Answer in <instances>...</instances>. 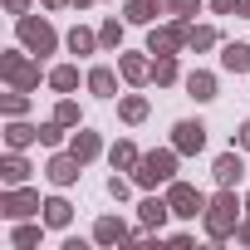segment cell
I'll list each match as a JSON object with an SVG mask.
<instances>
[{
	"label": "cell",
	"mask_w": 250,
	"mask_h": 250,
	"mask_svg": "<svg viewBox=\"0 0 250 250\" xmlns=\"http://www.w3.org/2000/svg\"><path fill=\"white\" fill-rule=\"evenodd\" d=\"M245 221V196H235V187H221L211 201H206V216H201V226H206V235L216 240V245H226V240H235V226Z\"/></svg>",
	"instance_id": "cell-1"
},
{
	"label": "cell",
	"mask_w": 250,
	"mask_h": 250,
	"mask_svg": "<svg viewBox=\"0 0 250 250\" xmlns=\"http://www.w3.org/2000/svg\"><path fill=\"white\" fill-rule=\"evenodd\" d=\"M0 79H5L10 88L35 93V88H40V79H49V74H40V59L20 44V49H5V54H0Z\"/></svg>",
	"instance_id": "cell-2"
},
{
	"label": "cell",
	"mask_w": 250,
	"mask_h": 250,
	"mask_svg": "<svg viewBox=\"0 0 250 250\" xmlns=\"http://www.w3.org/2000/svg\"><path fill=\"white\" fill-rule=\"evenodd\" d=\"M177 162H182V152H177V147H157V152H143V162H138L133 182H138L143 191H157V187H167V182L177 177Z\"/></svg>",
	"instance_id": "cell-3"
},
{
	"label": "cell",
	"mask_w": 250,
	"mask_h": 250,
	"mask_svg": "<svg viewBox=\"0 0 250 250\" xmlns=\"http://www.w3.org/2000/svg\"><path fill=\"white\" fill-rule=\"evenodd\" d=\"M15 35H20V44H25L35 59H49V54L59 49V30H54L44 15H15Z\"/></svg>",
	"instance_id": "cell-4"
},
{
	"label": "cell",
	"mask_w": 250,
	"mask_h": 250,
	"mask_svg": "<svg viewBox=\"0 0 250 250\" xmlns=\"http://www.w3.org/2000/svg\"><path fill=\"white\" fill-rule=\"evenodd\" d=\"M167 201H172V216H177V221H201L211 196H206V191H196L191 182L172 177V182H167Z\"/></svg>",
	"instance_id": "cell-5"
},
{
	"label": "cell",
	"mask_w": 250,
	"mask_h": 250,
	"mask_svg": "<svg viewBox=\"0 0 250 250\" xmlns=\"http://www.w3.org/2000/svg\"><path fill=\"white\" fill-rule=\"evenodd\" d=\"M40 211H44V201H40L35 187H5V191H0V216H5V221H30Z\"/></svg>",
	"instance_id": "cell-6"
},
{
	"label": "cell",
	"mask_w": 250,
	"mask_h": 250,
	"mask_svg": "<svg viewBox=\"0 0 250 250\" xmlns=\"http://www.w3.org/2000/svg\"><path fill=\"white\" fill-rule=\"evenodd\" d=\"M187 20H167V25H152V35H147V54H182L187 49Z\"/></svg>",
	"instance_id": "cell-7"
},
{
	"label": "cell",
	"mask_w": 250,
	"mask_h": 250,
	"mask_svg": "<svg viewBox=\"0 0 250 250\" xmlns=\"http://www.w3.org/2000/svg\"><path fill=\"white\" fill-rule=\"evenodd\" d=\"M44 177L64 191V187H74V182L83 177V162H79L69 147H54V152H49V162H44Z\"/></svg>",
	"instance_id": "cell-8"
},
{
	"label": "cell",
	"mask_w": 250,
	"mask_h": 250,
	"mask_svg": "<svg viewBox=\"0 0 250 250\" xmlns=\"http://www.w3.org/2000/svg\"><path fill=\"white\" fill-rule=\"evenodd\" d=\"M206 123L201 118H182V123H172V147L182 152V157H196L201 147H206Z\"/></svg>",
	"instance_id": "cell-9"
},
{
	"label": "cell",
	"mask_w": 250,
	"mask_h": 250,
	"mask_svg": "<svg viewBox=\"0 0 250 250\" xmlns=\"http://www.w3.org/2000/svg\"><path fill=\"white\" fill-rule=\"evenodd\" d=\"M245 157H240V147H230V152H221L216 162H211V177H216V187H240L245 182Z\"/></svg>",
	"instance_id": "cell-10"
},
{
	"label": "cell",
	"mask_w": 250,
	"mask_h": 250,
	"mask_svg": "<svg viewBox=\"0 0 250 250\" xmlns=\"http://www.w3.org/2000/svg\"><path fill=\"white\" fill-rule=\"evenodd\" d=\"M118 74H123L128 88L152 83V59H147V49H143V54H123V49H118Z\"/></svg>",
	"instance_id": "cell-11"
},
{
	"label": "cell",
	"mask_w": 250,
	"mask_h": 250,
	"mask_svg": "<svg viewBox=\"0 0 250 250\" xmlns=\"http://www.w3.org/2000/svg\"><path fill=\"white\" fill-rule=\"evenodd\" d=\"M138 216H143V226L157 235V230L172 221V201H167V191H162V196H157V191H147V196L138 201Z\"/></svg>",
	"instance_id": "cell-12"
},
{
	"label": "cell",
	"mask_w": 250,
	"mask_h": 250,
	"mask_svg": "<svg viewBox=\"0 0 250 250\" xmlns=\"http://www.w3.org/2000/svg\"><path fill=\"white\" fill-rule=\"evenodd\" d=\"M30 157L20 152V147H5V157H0V182H5V187H25L30 182Z\"/></svg>",
	"instance_id": "cell-13"
},
{
	"label": "cell",
	"mask_w": 250,
	"mask_h": 250,
	"mask_svg": "<svg viewBox=\"0 0 250 250\" xmlns=\"http://www.w3.org/2000/svg\"><path fill=\"white\" fill-rule=\"evenodd\" d=\"M118 69H108V64H93L88 74H83V88L93 93V98H118Z\"/></svg>",
	"instance_id": "cell-14"
},
{
	"label": "cell",
	"mask_w": 250,
	"mask_h": 250,
	"mask_svg": "<svg viewBox=\"0 0 250 250\" xmlns=\"http://www.w3.org/2000/svg\"><path fill=\"white\" fill-rule=\"evenodd\" d=\"M69 152L88 167V162H98V157H103V138H98L93 128H74V133H69Z\"/></svg>",
	"instance_id": "cell-15"
},
{
	"label": "cell",
	"mask_w": 250,
	"mask_h": 250,
	"mask_svg": "<svg viewBox=\"0 0 250 250\" xmlns=\"http://www.w3.org/2000/svg\"><path fill=\"white\" fill-rule=\"evenodd\" d=\"M123 240H133L128 221H118V216H98L93 221V245H123Z\"/></svg>",
	"instance_id": "cell-16"
},
{
	"label": "cell",
	"mask_w": 250,
	"mask_h": 250,
	"mask_svg": "<svg viewBox=\"0 0 250 250\" xmlns=\"http://www.w3.org/2000/svg\"><path fill=\"white\" fill-rule=\"evenodd\" d=\"M182 88H187V98L211 103V98H216V74H211V69H191V74H182Z\"/></svg>",
	"instance_id": "cell-17"
},
{
	"label": "cell",
	"mask_w": 250,
	"mask_h": 250,
	"mask_svg": "<svg viewBox=\"0 0 250 250\" xmlns=\"http://www.w3.org/2000/svg\"><path fill=\"white\" fill-rule=\"evenodd\" d=\"M147 113H152L147 93H118V118L128 123V128H138V123H147Z\"/></svg>",
	"instance_id": "cell-18"
},
{
	"label": "cell",
	"mask_w": 250,
	"mask_h": 250,
	"mask_svg": "<svg viewBox=\"0 0 250 250\" xmlns=\"http://www.w3.org/2000/svg\"><path fill=\"white\" fill-rule=\"evenodd\" d=\"M40 143V123H25V118H5V147H35Z\"/></svg>",
	"instance_id": "cell-19"
},
{
	"label": "cell",
	"mask_w": 250,
	"mask_h": 250,
	"mask_svg": "<svg viewBox=\"0 0 250 250\" xmlns=\"http://www.w3.org/2000/svg\"><path fill=\"white\" fill-rule=\"evenodd\" d=\"M40 235H44V216H40V221H35V216H30V221H10V245H15V250L40 245Z\"/></svg>",
	"instance_id": "cell-20"
},
{
	"label": "cell",
	"mask_w": 250,
	"mask_h": 250,
	"mask_svg": "<svg viewBox=\"0 0 250 250\" xmlns=\"http://www.w3.org/2000/svg\"><path fill=\"white\" fill-rule=\"evenodd\" d=\"M221 69H226V74H250V44L226 40V44H221Z\"/></svg>",
	"instance_id": "cell-21"
},
{
	"label": "cell",
	"mask_w": 250,
	"mask_h": 250,
	"mask_svg": "<svg viewBox=\"0 0 250 250\" xmlns=\"http://www.w3.org/2000/svg\"><path fill=\"white\" fill-rule=\"evenodd\" d=\"M108 162H113V172H138L143 152H138V143H128V138H118V143L108 147Z\"/></svg>",
	"instance_id": "cell-22"
},
{
	"label": "cell",
	"mask_w": 250,
	"mask_h": 250,
	"mask_svg": "<svg viewBox=\"0 0 250 250\" xmlns=\"http://www.w3.org/2000/svg\"><path fill=\"white\" fill-rule=\"evenodd\" d=\"M64 44H69V54H79V59L103 49V44H98V30H88V25H74V30L64 35Z\"/></svg>",
	"instance_id": "cell-23"
},
{
	"label": "cell",
	"mask_w": 250,
	"mask_h": 250,
	"mask_svg": "<svg viewBox=\"0 0 250 250\" xmlns=\"http://www.w3.org/2000/svg\"><path fill=\"white\" fill-rule=\"evenodd\" d=\"M152 83H157V88L182 83V64H177V54H152Z\"/></svg>",
	"instance_id": "cell-24"
},
{
	"label": "cell",
	"mask_w": 250,
	"mask_h": 250,
	"mask_svg": "<svg viewBox=\"0 0 250 250\" xmlns=\"http://www.w3.org/2000/svg\"><path fill=\"white\" fill-rule=\"evenodd\" d=\"M69 221H74V206H69L64 196H44V226H49V230H64Z\"/></svg>",
	"instance_id": "cell-25"
},
{
	"label": "cell",
	"mask_w": 250,
	"mask_h": 250,
	"mask_svg": "<svg viewBox=\"0 0 250 250\" xmlns=\"http://www.w3.org/2000/svg\"><path fill=\"white\" fill-rule=\"evenodd\" d=\"M44 83H49L54 93H74V88H79V64H54Z\"/></svg>",
	"instance_id": "cell-26"
},
{
	"label": "cell",
	"mask_w": 250,
	"mask_h": 250,
	"mask_svg": "<svg viewBox=\"0 0 250 250\" xmlns=\"http://www.w3.org/2000/svg\"><path fill=\"white\" fill-rule=\"evenodd\" d=\"M123 25H128V20H118V15H108V20L98 25V44H103L108 54H118V49H123Z\"/></svg>",
	"instance_id": "cell-27"
},
{
	"label": "cell",
	"mask_w": 250,
	"mask_h": 250,
	"mask_svg": "<svg viewBox=\"0 0 250 250\" xmlns=\"http://www.w3.org/2000/svg\"><path fill=\"white\" fill-rule=\"evenodd\" d=\"M216 44H221V35H216L211 25H191V30H187V49H191V54H206V49H216Z\"/></svg>",
	"instance_id": "cell-28"
},
{
	"label": "cell",
	"mask_w": 250,
	"mask_h": 250,
	"mask_svg": "<svg viewBox=\"0 0 250 250\" xmlns=\"http://www.w3.org/2000/svg\"><path fill=\"white\" fill-rule=\"evenodd\" d=\"M30 103H35V98H30L25 88H10V93H0V113H5V118H25V113H30Z\"/></svg>",
	"instance_id": "cell-29"
},
{
	"label": "cell",
	"mask_w": 250,
	"mask_h": 250,
	"mask_svg": "<svg viewBox=\"0 0 250 250\" xmlns=\"http://www.w3.org/2000/svg\"><path fill=\"white\" fill-rule=\"evenodd\" d=\"M54 118L64 123V128H83V108H79L69 93H59V103H54Z\"/></svg>",
	"instance_id": "cell-30"
},
{
	"label": "cell",
	"mask_w": 250,
	"mask_h": 250,
	"mask_svg": "<svg viewBox=\"0 0 250 250\" xmlns=\"http://www.w3.org/2000/svg\"><path fill=\"white\" fill-rule=\"evenodd\" d=\"M123 20L128 25H152L157 10H152V0H128V5H123Z\"/></svg>",
	"instance_id": "cell-31"
},
{
	"label": "cell",
	"mask_w": 250,
	"mask_h": 250,
	"mask_svg": "<svg viewBox=\"0 0 250 250\" xmlns=\"http://www.w3.org/2000/svg\"><path fill=\"white\" fill-rule=\"evenodd\" d=\"M201 5H206V0H172V15H177V20H187V25H196Z\"/></svg>",
	"instance_id": "cell-32"
},
{
	"label": "cell",
	"mask_w": 250,
	"mask_h": 250,
	"mask_svg": "<svg viewBox=\"0 0 250 250\" xmlns=\"http://www.w3.org/2000/svg\"><path fill=\"white\" fill-rule=\"evenodd\" d=\"M235 147H240V152H250V118L240 123V133H235Z\"/></svg>",
	"instance_id": "cell-33"
},
{
	"label": "cell",
	"mask_w": 250,
	"mask_h": 250,
	"mask_svg": "<svg viewBox=\"0 0 250 250\" xmlns=\"http://www.w3.org/2000/svg\"><path fill=\"white\" fill-rule=\"evenodd\" d=\"M235 245H245V250H250V216L235 226Z\"/></svg>",
	"instance_id": "cell-34"
},
{
	"label": "cell",
	"mask_w": 250,
	"mask_h": 250,
	"mask_svg": "<svg viewBox=\"0 0 250 250\" xmlns=\"http://www.w3.org/2000/svg\"><path fill=\"white\" fill-rule=\"evenodd\" d=\"M211 10L216 15H235V0H211Z\"/></svg>",
	"instance_id": "cell-35"
},
{
	"label": "cell",
	"mask_w": 250,
	"mask_h": 250,
	"mask_svg": "<svg viewBox=\"0 0 250 250\" xmlns=\"http://www.w3.org/2000/svg\"><path fill=\"white\" fill-rule=\"evenodd\" d=\"M5 10L10 15H30V0H5Z\"/></svg>",
	"instance_id": "cell-36"
},
{
	"label": "cell",
	"mask_w": 250,
	"mask_h": 250,
	"mask_svg": "<svg viewBox=\"0 0 250 250\" xmlns=\"http://www.w3.org/2000/svg\"><path fill=\"white\" fill-rule=\"evenodd\" d=\"M44 10H74V0H40Z\"/></svg>",
	"instance_id": "cell-37"
},
{
	"label": "cell",
	"mask_w": 250,
	"mask_h": 250,
	"mask_svg": "<svg viewBox=\"0 0 250 250\" xmlns=\"http://www.w3.org/2000/svg\"><path fill=\"white\" fill-rule=\"evenodd\" d=\"M152 10L157 15H172V0H152Z\"/></svg>",
	"instance_id": "cell-38"
},
{
	"label": "cell",
	"mask_w": 250,
	"mask_h": 250,
	"mask_svg": "<svg viewBox=\"0 0 250 250\" xmlns=\"http://www.w3.org/2000/svg\"><path fill=\"white\" fill-rule=\"evenodd\" d=\"M235 15H240V20H250V0H235Z\"/></svg>",
	"instance_id": "cell-39"
},
{
	"label": "cell",
	"mask_w": 250,
	"mask_h": 250,
	"mask_svg": "<svg viewBox=\"0 0 250 250\" xmlns=\"http://www.w3.org/2000/svg\"><path fill=\"white\" fill-rule=\"evenodd\" d=\"M88 5H98V0H74V10H88Z\"/></svg>",
	"instance_id": "cell-40"
},
{
	"label": "cell",
	"mask_w": 250,
	"mask_h": 250,
	"mask_svg": "<svg viewBox=\"0 0 250 250\" xmlns=\"http://www.w3.org/2000/svg\"><path fill=\"white\" fill-rule=\"evenodd\" d=\"M245 216H250V191H245Z\"/></svg>",
	"instance_id": "cell-41"
}]
</instances>
